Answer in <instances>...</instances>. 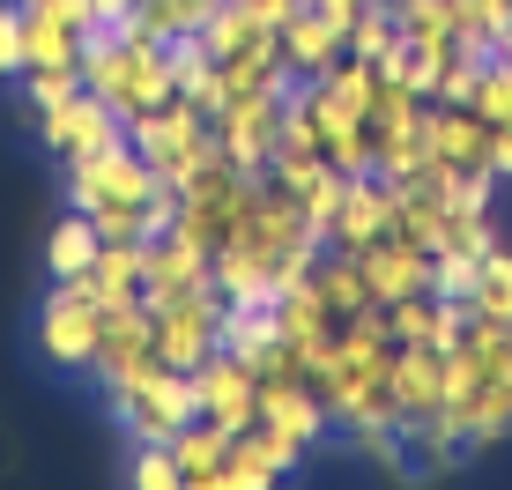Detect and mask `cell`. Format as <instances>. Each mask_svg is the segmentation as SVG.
Instances as JSON below:
<instances>
[{
    "mask_svg": "<svg viewBox=\"0 0 512 490\" xmlns=\"http://www.w3.org/2000/svg\"><path fill=\"white\" fill-rule=\"evenodd\" d=\"M468 312H475V320H505V327H512V245H483Z\"/></svg>",
    "mask_w": 512,
    "mask_h": 490,
    "instance_id": "cell-22",
    "label": "cell"
},
{
    "mask_svg": "<svg viewBox=\"0 0 512 490\" xmlns=\"http://www.w3.org/2000/svg\"><path fill=\"white\" fill-rule=\"evenodd\" d=\"M179 97V82H171V52L164 45H134V75H127V90H119V119H134V112H156V104H171Z\"/></svg>",
    "mask_w": 512,
    "mask_h": 490,
    "instance_id": "cell-20",
    "label": "cell"
},
{
    "mask_svg": "<svg viewBox=\"0 0 512 490\" xmlns=\"http://www.w3.org/2000/svg\"><path fill=\"white\" fill-rule=\"evenodd\" d=\"M208 8H216V0H141V30H149L156 45H171V38H186V30H201Z\"/></svg>",
    "mask_w": 512,
    "mask_h": 490,
    "instance_id": "cell-25",
    "label": "cell"
},
{
    "mask_svg": "<svg viewBox=\"0 0 512 490\" xmlns=\"http://www.w3.org/2000/svg\"><path fill=\"white\" fill-rule=\"evenodd\" d=\"M0 75H23V0L0 8Z\"/></svg>",
    "mask_w": 512,
    "mask_h": 490,
    "instance_id": "cell-29",
    "label": "cell"
},
{
    "mask_svg": "<svg viewBox=\"0 0 512 490\" xmlns=\"http://www.w3.org/2000/svg\"><path fill=\"white\" fill-rule=\"evenodd\" d=\"M483 171L512 186V127H490V149H483Z\"/></svg>",
    "mask_w": 512,
    "mask_h": 490,
    "instance_id": "cell-30",
    "label": "cell"
},
{
    "mask_svg": "<svg viewBox=\"0 0 512 490\" xmlns=\"http://www.w3.org/2000/svg\"><path fill=\"white\" fill-rule=\"evenodd\" d=\"M90 290H97L104 312L134 305V297H141V245H104V253L90 260Z\"/></svg>",
    "mask_w": 512,
    "mask_h": 490,
    "instance_id": "cell-23",
    "label": "cell"
},
{
    "mask_svg": "<svg viewBox=\"0 0 512 490\" xmlns=\"http://www.w3.org/2000/svg\"><path fill=\"white\" fill-rule=\"evenodd\" d=\"M193 394H201V416L223 424L231 439L245 424H260V379H253L245 357H231V349H216L208 364H193Z\"/></svg>",
    "mask_w": 512,
    "mask_h": 490,
    "instance_id": "cell-7",
    "label": "cell"
},
{
    "mask_svg": "<svg viewBox=\"0 0 512 490\" xmlns=\"http://www.w3.org/2000/svg\"><path fill=\"white\" fill-rule=\"evenodd\" d=\"M475 112L490 127H512V60H490V75L475 82Z\"/></svg>",
    "mask_w": 512,
    "mask_h": 490,
    "instance_id": "cell-28",
    "label": "cell"
},
{
    "mask_svg": "<svg viewBox=\"0 0 512 490\" xmlns=\"http://www.w3.org/2000/svg\"><path fill=\"white\" fill-rule=\"evenodd\" d=\"M468 320H475L468 305H453V297H431V290H416V297H401V305H386V327H394V342H416V349H453V342L468 335Z\"/></svg>",
    "mask_w": 512,
    "mask_h": 490,
    "instance_id": "cell-14",
    "label": "cell"
},
{
    "mask_svg": "<svg viewBox=\"0 0 512 490\" xmlns=\"http://www.w3.org/2000/svg\"><path fill=\"white\" fill-rule=\"evenodd\" d=\"M156 312V357L171 372H193V364L216 357V320H223V290H193V297H164Z\"/></svg>",
    "mask_w": 512,
    "mask_h": 490,
    "instance_id": "cell-4",
    "label": "cell"
},
{
    "mask_svg": "<svg viewBox=\"0 0 512 490\" xmlns=\"http://www.w3.org/2000/svg\"><path fill=\"white\" fill-rule=\"evenodd\" d=\"M260 424H275L282 439H297L305 453H320V439L334 431V416H327L320 387H312L305 372H290V379H260Z\"/></svg>",
    "mask_w": 512,
    "mask_h": 490,
    "instance_id": "cell-9",
    "label": "cell"
},
{
    "mask_svg": "<svg viewBox=\"0 0 512 490\" xmlns=\"http://www.w3.org/2000/svg\"><path fill=\"white\" fill-rule=\"evenodd\" d=\"M171 453H179L186 490H223V468H231V431L208 424V416H193L179 439H171Z\"/></svg>",
    "mask_w": 512,
    "mask_h": 490,
    "instance_id": "cell-17",
    "label": "cell"
},
{
    "mask_svg": "<svg viewBox=\"0 0 512 490\" xmlns=\"http://www.w3.org/2000/svg\"><path fill=\"white\" fill-rule=\"evenodd\" d=\"M104 253V238H97V223L82 216V208H67L60 223H52V238H45V268H52V283H75V275H90V260Z\"/></svg>",
    "mask_w": 512,
    "mask_h": 490,
    "instance_id": "cell-19",
    "label": "cell"
},
{
    "mask_svg": "<svg viewBox=\"0 0 512 490\" xmlns=\"http://www.w3.org/2000/svg\"><path fill=\"white\" fill-rule=\"evenodd\" d=\"M423 134H431V164H453V171H483V149H490V119L475 104H423Z\"/></svg>",
    "mask_w": 512,
    "mask_h": 490,
    "instance_id": "cell-13",
    "label": "cell"
},
{
    "mask_svg": "<svg viewBox=\"0 0 512 490\" xmlns=\"http://www.w3.org/2000/svg\"><path fill=\"white\" fill-rule=\"evenodd\" d=\"M401 446H409V483H446L475 461V446L446 416H409V424H401Z\"/></svg>",
    "mask_w": 512,
    "mask_h": 490,
    "instance_id": "cell-15",
    "label": "cell"
},
{
    "mask_svg": "<svg viewBox=\"0 0 512 490\" xmlns=\"http://www.w3.org/2000/svg\"><path fill=\"white\" fill-rule=\"evenodd\" d=\"M112 424L127 431L134 446H171L179 431L201 416V394H193V372H171L164 357L149 364V372L134 379V387H112Z\"/></svg>",
    "mask_w": 512,
    "mask_h": 490,
    "instance_id": "cell-1",
    "label": "cell"
},
{
    "mask_svg": "<svg viewBox=\"0 0 512 490\" xmlns=\"http://www.w3.org/2000/svg\"><path fill=\"white\" fill-rule=\"evenodd\" d=\"M127 476H134L141 490H186L179 453H171V446H134V468H127Z\"/></svg>",
    "mask_w": 512,
    "mask_h": 490,
    "instance_id": "cell-27",
    "label": "cell"
},
{
    "mask_svg": "<svg viewBox=\"0 0 512 490\" xmlns=\"http://www.w3.org/2000/svg\"><path fill=\"white\" fill-rule=\"evenodd\" d=\"M38 342L52 364H67V372H90L97 349H104V305L90 290V275H75V283H52L45 297V320H38Z\"/></svg>",
    "mask_w": 512,
    "mask_h": 490,
    "instance_id": "cell-2",
    "label": "cell"
},
{
    "mask_svg": "<svg viewBox=\"0 0 512 490\" xmlns=\"http://www.w3.org/2000/svg\"><path fill=\"white\" fill-rule=\"evenodd\" d=\"M394 416H446V349H394Z\"/></svg>",
    "mask_w": 512,
    "mask_h": 490,
    "instance_id": "cell-16",
    "label": "cell"
},
{
    "mask_svg": "<svg viewBox=\"0 0 512 490\" xmlns=\"http://www.w3.org/2000/svg\"><path fill=\"white\" fill-rule=\"evenodd\" d=\"M275 38H282V60H290L297 75H312V82H320L327 67L349 52V23H342V15H327L320 0H297V15L275 30Z\"/></svg>",
    "mask_w": 512,
    "mask_h": 490,
    "instance_id": "cell-11",
    "label": "cell"
},
{
    "mask_svg": "<svg viewBox=\"0 0 512 490\" xmlns=\"http://www.w3.org/2000/svg\"><path fill=\"white\" fill-rule=\"evenodd\" d=\"M394 223H401L394 179H379V171H357V179H349V194H342V216H334L327 245H334V253H364V245H379Z\"/></svg>",
    "mask_w": 512,
    "mask_h": 490,
    "instance_id": "cell-8",
    "label": "cell"
},
{
    "mask_svg": "<svg viewBox=\"0 0 512 490\" xmlns=\"http://www.w3.org/2000/svg\"><path fill=\"white\" fill-rule=\"evenodd\" d=\"M208 127H216V142H223V164L245 171V179H260V171H268V156H275V134H282V97H275V90L231 97Z\"/></svg>",
    "mask_w": 512,
    "mask_h": 490,
    "instance_id": "cell-6",
    "label": "cell"
},
{
    "mask_svg": "<svg viewBox=\"0 0 512 490\" xmlns=\"http://www.w3.org/2000/svg\"><path fill=\"white\" fill-rule=\"evenodd\" d=\"M38 134H45V149L67 164V156H97V149L127 142V119H119L97 90H75V97H60V104L38 112Z\"/></svg>",
    "mask_w": 512,
    "mask_h": 490,
    "instance_id": "cell-5",
    "label": "cell"
},
{
    "mask_svg": "<svg viewBox=\"0 0 512 490\" xmlns=\"http://www.w3.org/2000/svg\"><path fill=\"white\" fill-rule=\"evenodd\" d=\"M475 260H483V253H431V275H423V290H431V297H453V305H468Z\"/></svg>",
    "mask_w": 512,
    "mask_h": 490,
    "instance_id": "cell-26",
    "label": "cell"
},
{
    "mask_svg": "<svg viewBox=\"0 0 512 490\" xmlns=\"http://www.w3.org/2000/svg\"><path fill=\"white\" fill-rule=\"evenodd\" d=\"M156 186V171L141 164L134 142H112L97 156H67V208H82V216H97L104 201H141Z\"/></svg>",
    "mask_w": 512,
    "mask_h": 490,
    "instance_id": "cell-3",
    "label": "cell"
},
{
    "mask_svg": "<svg viewBox=\"0 0 512 490\" xmlns=\"http://www.w3.org/2000/svg\"><path fill=\"white\" fill-rule=\"evenodd\" d=\"M305 468V446L282 439L275 424H245L231 439V468H223V490H268L282 476H297Z\"/></svg>",
    "mask_w": 512,
    "mask_h": 490,
    "instance_id": "cell-10",
    "label": "cell"
},
{
    "mask_svg": "<svg viewBox=\"0 0 512 490\" xmlns=\"http://www.w3.org/2000/svg\"><path fill=\"white\" fill-rule=\"evenodd\" d=\"M334 305L320 297V283L312 275H297V283H282V342H297V349H320L334 335Z\"/></svg>",
    "mask_w": 512,
    "mask_h": 490,
    "instance_id": "cell-18",
    "label": "cell"
},
{
    "mask_svg": "<svg viewBox=\"0 0 512 490\" xmlns=\"http://www.w3.org/2000/svg\"><path fill=\"white\" fill-rule=\"evenodd\" d=\"M312 283H320V297L334 305V320H357L364 305H372V283H364V260L357 253H320V268H312Z\"/></svg>",
    "mask_w": 512,
    "mask_h": 490,
    "instance_id": "cell-21",
    "label": "cell"
},
{
    "mask_svg": "<svg viewBox=\"0 0 512 490\" xmlns=\"http://www.w3.org/2000/svg\"><path fill=\"white\" fill-rule=\"evenodd\" d=\"M490 52H498V60H512V8L498 15V30H490Z\"/></svg>",
    "mask_w": 512,
    "mask_h": 490,
    "instance_id": "cell-31",
    "label": "cell"
},
{
    "mask_svg": "<svg viewBox=\"0 0 512 490\" xmlns=\"http://www.w3.org/2000/svg\"><path fill=\"white\" fill-rule=\"evenodd\" d=\"M357 260H364V283H372V305H401V297H416L423 275H431V253H423L416 238H401V231L364 245Z\"/></svg>",
    "mask_w": 512,
    "mask_h": 490,
    "instance_id": "cell-12",
    "label": "cell"
},
{
    "mask_svg": "<svg viewBox=\"0 0 512 490\" xmlns=\"http://www.w3.org/2000/svg\"><path fill=\"white\" fill-rule=\"evenodd\" d=\"M342 194H349V171L342 164H320L305 186H297V208H305V223H312V238H320V245L334 231V216H342Z\"/></svg>",
    "mask_w": 512,
    "mask_h": 490,
    "instance_id": "cell-24",
    "label": "cell"
}]
</instances>
